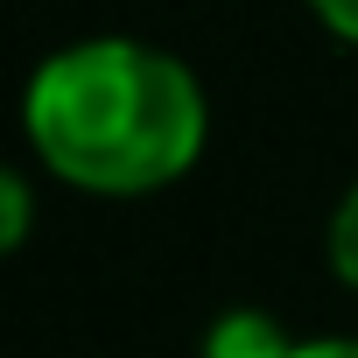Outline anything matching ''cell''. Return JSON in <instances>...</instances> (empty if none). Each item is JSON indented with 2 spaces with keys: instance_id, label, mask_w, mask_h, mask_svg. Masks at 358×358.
I'll return each instance as SVG.
<instances>
[{
  "instance_id": "2",
  "label": "cell",
  "mask_w": 358,
  "mask_h": 358,
  "mask_svg": "<svg viewBox=\"0 0 358 358\" xmlns=\"http://www.w3.org/2000/svg\"><path fill=\"white\" fill-rule=\"evenodd\" d=\"M295 337L267 316V309H225L204 330V358H288Z\"/></svg>"
},
{
  "instance_id": "6",
  "label": "cell",
  "mask_w": 358,
  "mask_h": 358,
  "mask_svg": "<svg viewBox=\"0 0 358 358\" xmlns=\"http://www.w3.org/2000/svg\"><path fill=\"white\" fill-rule=\"evenodd\" d=\"M288 358H358V337H309V344H295Z\"/></svg>"
},
{
  "instance_id": "5",
  "label": "cell",
  "mask_w": 358,
  "mask_h": 358,
  "mask_svg": "<svg viewBox=\"0 0 358 358\" xmlns=\"http://www.w3.org/2000/svg\"><path fill=\"white\" fill-rule=\"evenodd\" d=\"M309 15H316L337 43H351V50H358V0H309Z\"/></svg>"
},
{
  "instance_id": "4",
  "label": "cell",
  "mask_w": 358,
  "mask_h": 358,
  "mask_svg": "<svg viewBox=\"0 0 358 358\" xmlns=\"http://www.w3.org/2000/svg\"><path fill=\"white\" fill-rule=\"evenodd\" d=\"M29 211H36L29 176H22V169H8V176H0V246H8V253H22V246H29Z\"/></svg>"
},
{
  "instance_id": "1",
  "label": "cell",
  "mask_w": 358,
  "mask_h": 358,
  "mask_svg": "<svg viewBox=\"0 0 358 358\" xmlns=\"http://www.w3.org/2000/svg\"><path fill=\"white\" fill-rule=\"evenodd\" d=\"M204 92L190 64H176L134 36H92L36 64L22 92V134L57 183L85 197H148L190 176L204 155Z\"/></svg>"
},
{
  "instance_id": "3",
  "label": "cell",
  "mask_w": 358,
  "mask_h": 358,
  "mask_svg": "<svg viewBox=\"0 0 358 358\" xmlns=\"http://www.w3.org/2000/svg\"><path fill=\"white\" fill-rule=\"evenodd\" d=\"M323 260H330V274L344 281V288H358V183L337 197V211H330V232H323Z\"/></svg>"
}]
</instances>
